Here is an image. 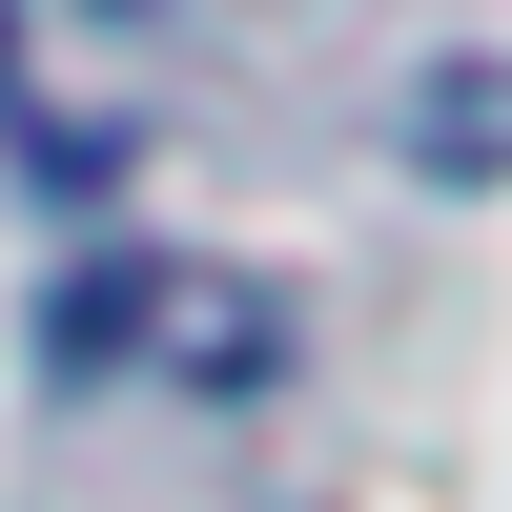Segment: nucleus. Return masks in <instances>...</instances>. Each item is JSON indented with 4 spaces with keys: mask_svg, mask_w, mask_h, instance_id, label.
I'll return each mask as SVG.
<instances>
[{
    "mask_svg": "<svg viewBox=\"0 0 512 512\" xmlns=\"http://www.w3.org/2000/svg\"><path fill=\"white\" fill-rule=\"evenodd\" d=\"M410 144H431V164H512V82H431Z\"/></svg>",
    "mask_w": 512,
    "mask_h": 512,
    "instance_id": "nucleus-2",
    "label": "nucleus"
},
{
    "mask_svg": "<svg viewBox=\"0 0 512 512\" xmlns=\"http://www.w3.org/2000/svg\"><path fill=\"white\" fill-rule=\"evenodd\" d=\"M144 328H164V369H205V390H246V369L287 349V308L246 267H103L62 308V369H144Z\"/></svg>",
    "mask_w": 512,
    "mask_h": 512,
    "instance_id": "nucleus-1",
    "label": "nucleus"
}]
</instances>
